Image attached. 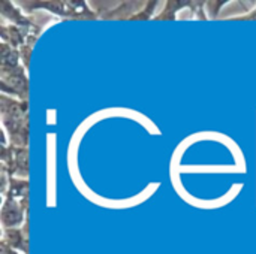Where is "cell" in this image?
<instances>
[]
</instances>
